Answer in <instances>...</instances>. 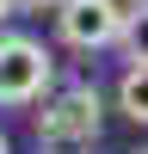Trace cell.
I'll return each mask as SVG.
<instances>
[{
  "label": "cell",
  "instance_id": "10",
  "mask_svg": "<svg viewBox=\"0 0 148 154\" xmlns=\"http://www.w3.org/2000/svg\"><path fill=\"white\" fill-rule=\"evenodd\" d=\"M136 154H148V148H136Z\"/></svg>",
  "mask_w": 148,
  "mask_h": 154
},
{
  "label": "cell",
  "instance_id": "5",
  "mask_svg": "<svg viewBox=\"0 0 148 154\" xmlns=\"http://www.w3.org/2000/svg\"><path fill=\"white\" fill-rule=\"evenodd\" d=\"M123 62H130V68H148V0L142 6H130V25H123Z\"/></svg>",
  "mask_w": 148,
  "mask_h": 154
},
{
  "label": "cell",
  "instance_id": "9",
  "mask_svg": "<svg viewBox=\"0 0 148 154\" xmlns=\"http://www.w3.org/2000/svg\"><path fill=\"white\" fill-rule=\"evenodd\" d=\"M130 6H142V0H130Z\"/></svg>",
  "mask_w": 148,
  "mask_h": 154
},
{
  "label": "cell",
  "instance_id": "8",
  "mask_svg": "<svg viewBox=\"0 0 148 154\" xmlns=\"http://www.w3.org/2000/svg\"><path fill=\"white\" fill-rule=\"evenodd\" d=\"M0 154H12V142H6V130H0Z\"/></svg>",
  "mask_w": 148,
  "mask_h": 154
},
{
  "label": "cell",
  "instance_id": "7",
  "mask_svg": "<svg viewBox=\"0 0 148 154\" xmlns=\"http://www.w3.org/2000/svg\"><path fill=\"white\" fill-rule=\"evenodd\" d=\"M12 12H19V6H12V0H0V25H6V19H12Z\"/></svg>",
  "mask_w": 148,
  "mask_h": 154
},
{
  "label": "cell",
  "instance_id": "3",
  "mask_svg": "<svg viewBox=\"0 0 148 154\" xmlns=\"http://www.w3.org/2000/svg\"><path fill=\"white\" fill-rule=\"evenodd\" d=\"M123 25H130L123 0H62L56 6V31L68 49H111L123 43Z\"/></svg>",
  "mask_w": 148,
  "mask_h": 154
},
{
  "label": "cell",
  "instance_id": "1",
  "mask_svg": "<svg viewBox=\"0 0 148 154\" xmlns=\"http://www.w3.org/2000/svg\"><path fill=\"white\" fill-rule=\"evenodd\" d=\"M31 130H37L43 154H86V148H99V136H105V99H99V86H62V93H49Z\"/></svg>",
  "mask_w": 148,
  "mask_h": 154
},
{
  "label": "cell",
  "instance_id": "4",
  "mask_svg": "<svg viewBox=\"0 0 148 154\" xmlns=\"http://www.w3.org/2000/svg\"><path fill=\"white\" fill-rule=\"evenodd\" d=\"M117 111L148 130V68H123V80H117Z\"/></svg>",
  "mask_w": 148,
  "mask_h": 154
},
{
  "label": "cell",
  "instance_id": "2",
  "mask_svg": "<svg viewBox=\"0 0 148 154\" xmlns=\"http://www.w3.org/2000/svg\"><path fill=\"white\" fill-rule=\"evenodd\" d=\"M49 86H56V56L25 31H0V105H43Z\"/></svg>",
  "mask_w": 148,
  "mask_h": 154
},
{
  "label": "cell",
  "instance_id": "6",
  "mask_svg": "<svg viewBox=\"0 0 148 154\" xmlns=\"http://www.w3.org/2000/svg\"><path fill=\"white\" fill-rule=\"evenodd\" d=\"M12 6H19V12H56L62 0H12Z\"/></svg>",
  "mask_w": 148,
  "mask_h": 154
}]
</instances>
